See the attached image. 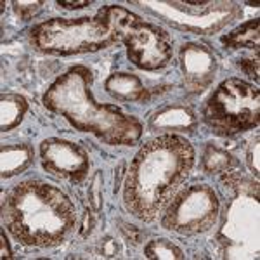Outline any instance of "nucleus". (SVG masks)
Here are the masks:
<instances>
[{
  "label": "nucleus",
  "mask_w": 260,
  "mask_h": 260,
  "mask_svg": "<svg viewBox=\"0 0 260 260\" xmlns=\"http://www.w3.org/2000/svg\"><path fill=\"white\" fill-rule=\"evenodd\" d=\"M92 73L82 64L57 77L44 94L45 108L70 121L80 132H90L111 146H130L142 136L141 121L113 104L98 103L92 95Z\"/></svg>",
  "instance_id": "obj_3"
},
{
  "label": "nucleus",
  "mask_w": 260,
  "mask_h": 260,
  "mask_svg": "<svg viewBox=\"0 0 260 260\" xmlns=\"http://www.w3.org/2000/svg\"><path fill=\"white\" fill-rule=\"evenodd\" d=\"M141 18L121 6H104L92 18H54L31 30V44L40 52L71 56L98 52L123 39V33Z\"/></svg>",
  "instance_id": "obj_4"
},
{
  "label": "nucleus",
  "mask_w": 260,
  "mask_h": 260,
  "mask_svg": "<svg viewBox=\"0 0 260 260\" xmlns=\"http://www.w3.org/2000/svg\"><path fill=\"white\" fill-rule=\"evenodd\" d=\"M94 215H92V212L89 208H85V212H83V217H82V225H80V236L82 238H89V234L92 233V229H94Z\"/></svg>",
  "instance_id": "obj_22"
},
{
  "label": "nucleus",
  "mask_w": 260,
  "mask_h": 260,
  "mask_svg": "<svg viewBox=\"0 0 260 260\" xmlns=\"http://www.w3.org/2000/svg\"><path fill=\"white\" fill-rule=\"evenodd\" d=\"M238 66H240L250 78H253L255 82L258 80V57H255V59L241 57V59H238Z\"/></svg>",
  "instance_id": "obj_21"
},
{
  "label": "nucleus",
  "mask_w": 260,
  "mask_h": 260,
  "mask_svg": "<svg viewBox=\"0 0 260 260\" xmlns=\"http://www.w3.org/2000/svg\"><path fill=\"white\" fill-rule=\"evenodd\" d=\"M99 253H101V257H104V258H115V257H120V253H121V245H120V241H116L115 238H111V236H106L103 241H101Z\"/></svg>",
  "instance_id": "obj_19"
},
{
  "label": "nucleus",
  "mask_w": 260,
  "mask_h": 260,
  "mask_svg": "<svg viewBox=\"0 0 260 260\" xmlns=\"http://www.w3.org/2000/svg\"><path fill=\"white\" fill-rule=\"evenodd\" d=\"M121 225V233H123L125 240L132 243L134 246L141 245L142 243V238H144V233L137 228V225H132V224H127V222H120Z\"/></svg>",
  "instance_id": "obj_20"
},
{
  "label": "nucleus",
  "mask_w": 260,
  "mask_h": 260,
  "mask_svg": "<svg viewBox=\"0 0 260 260\" xmlns=\"http://www.w3.org/2000/svg\"><path fill=\"white\" fill-rule=\"evenodd\" d=\"M153 130H167V132H186L192 134L196 130L198 120L196 115L186 106H167L156 111L149 120Z\"/></svg>",
  "instance_id": "obj_10"
},
{
  "label": "nucleus",
  "mask_w": 260,
  "mask_h": 260,
  "mask_svg": "<svg viewBox=\"0 0 260 260\" xmlns=\"http://www.w3.org/2000/svg\"><path fill=\"white\" fill-rule=\"evenodd\" d=\"M0 158H2V167H0L2 177L9 179L12 175L24 172L31 165L35 151L30 144H7L2 146Z\"/></svg>",
  "instance_id": "obj_12"
},
{
  "label": "nucleus",
  "mask_w": 260,
  "mask_h": 260,
  "mask_svg": "<svg viewBox=\"0 0 260 260\" xmlns=\"http://www.w3.org/2000/svg\"><path fill=\"white\" fill-rule=\"evenodd\" d=\"M42 167L50 175L77 184L85 179L90 160L85 149L59 137H49L40 144Z\"/></svg>",
  "instance_id": "obj_8"
},
{
  "label": "nucleus",
  "mask_w": 260,
  "mask_h": 260,
  "mask_svg": "<svg viewBox=\"0 0 260 260\" xmlns=\"http://www.w3.org/2000/svg\"><path fill=\"white\" fill-rule=\"evenodd\" d=\"M0 253H2V258H11L12 257V251H11V246H9V240L6 238V233L2 231L0 234Z\"/></svg>",
  "instance_id": "obj_25"
},
{
  "label": "nucleus",
  "mask_w": 260,
  "mask_h": 260,
  "mask_svg": "<svg viewBox=\"0 0 260 260\" xmlns=\"http://www.w3.org/2000/svg\"><path fill=\"white\" fill-rule=\"evenodd\" d=\"M28 111V103L24 98L18 94H4L0 98V128L2 132H9V130L16 128L23 121L24 115Z\"/></svg>",
  "instance_id": "obj_13"
},
{
  "label": "nucleus",
  "mask_w": 260,
  "mask_h": 260,
  "mask_svg": "<svg viewBox=\"0 0 260 260\" xmlns=\"http://www.w3.org/2000/svg\"><path fill=\"white\" fill-rule=\"evenodd\" d=\"M89 201L95 212H101L103 208V174L95 172L92 182L89 186Z\"/></svg>",
  "instance_id": "obj_17"
},
{
  "label": "nucleus",
  "mask_w": 260,
  "mask_h": 260,
  "mask_svg": "<svg viewBox=\"0 0 260 260\" xmlns=\"http://www.w3.org/2000/svg\"><path fill=\"white\" fill-rule=\"evenodd\" d=\"M4 228L16 241L52 248L73 233L77 208L70 196L44 180H23L2 201Z\"/></svg>",
  "instance_id": "obj_2"
},
{
  "label": "nucleus",
  "mask_w": 260,
  "mask_h": 260,
  "mask_svg": "<svg viewBox=\"0 0 260 260\" xmlns=\"http://www.w3.org/2000/svg\"><path fill=\"white\" fill-rule=\"evenodd\" d=\"M217 192L207 184H192L172 196L161 215V225L172 233L194 236L210 231L219 219Z\"/></svg>",
  "instance_id": "obj_6"
},
{
  "label": "nucleus",
  "mask_w": 260,
  "mask_h": 260,
  "mask_svg": "<svg viewBox=\"0 0 260 260\" xmlns=\"http://www.w3.org/2000/svg\"><path fill=\"white\" fill-rule=\"evenodd\" d=\"M121 42L127 47V56L137 68L156 71L170 64L174 50L172 37L163 28L142 19L123 33Z\"/></svg>",
  "instance_id": "obj_7"
},
{
  "label": "nucleus",
  "mask_w": 260,
  "mask_h": 260,
  "mask_svg": "<svg viewBox=\"0 0 260 260\" xmlns=\"http://www.w3.org/2000/svg\"><path fill=\"white\" fill-rule=\"evenodd\" d=\"M146 258H158V260H172V258H184V251L174 245L170 240L156 238L151 240L144 248Z\"/></svg>",
  "instance_id": "obj_16"
},
{
  "label": "nucleus",
  "mask_w": 260,
  "mask_h": 260,
  "mask_svg": "<svg viewBox=\"0 0 260 260\" xmlns=\"http://www.w3.org/2000/svg\"><path fill=\"white\" fill-rule=\"evenodd\" d=\"M125 170H127V163L120 161L118 167H116V170H115V192L120 191L121 182H123V177H125V174H127Z\"/></svg>",
  "instance_id": "obj_24"
},
{
  "label": "nucleus",
  "mask_w": 260,
  "mask_h": 260,
  "mask_svg": "<svg viewBox=\"0 0 260 260\" xmlns=\"http://www.w3.org/2000/svg\"><path fill=\"white\" fill-rule=\"evenodd\" d=\"M57 6L66 11H77V9H83V7H89L90 2H87V0H82V2H61L59 0Z\"/></svg>",
  "instance_id": "obj_26"
},
{
  "label": "nucleus",
  "mask_w": 260,
  "mask_h": 260,
  "mask_svg": "<svg viewBox=\"0 0 260 260\" xmlns=\"http://www.w3.org/2000/svg\"><path fill=\"white\" fill-rule=\"evenodd\" d=\"M104 89L113 99L123 101V103H141L148 99V89L142 85V82L132 73H113L108 77Z\"/></svg>",
  "instance_id": "obj_11"
},
{
  "label": "nucleus",
  "mask_w": 260,
  "mask_h": 260,
  "mask_svg": "<svg viewBox=\"0 0 260 260\" xmlns=\"http://www.w3.org/2000/svg\"><path fill=\"white\" fill-rule=\"evenodd\" d=\"M179 56L186 89L191 94H201L207 90L217 73V57L212 50L201 44L189 42L182 45Z\"/></svg>",
  "instance_id": "obj_9"
},
{
  "label": "nucleus",
  "mask_w": 260,
  "mask_h": 260,
  "mask_svg": "<svg viewBox=\"0 0 260 260\" xmlns=\"http://www.w3.org/2000/svg\"><path fill=\"white\" fill-rule=\"evenodd\" d=\"M258 137L255 139V142L251 144V148L248 151V154H246V158H248V165L251 172H253L255 175H258Z\"/></svg>",
  "instance_id": "obj_23"
},
{
  "label": "nucleus",
  "mask_w": 260,
  "mask_h": 260,
  "mask_svg": "<svg viewBox=\"0 0 260 260\" xmlns=\"http://www.w3.org/2000/svg\"><path fill=\"white\" fill-rule=\"evenodd\" d=\"M194 148L179 134H163L141 146L125 177L123 203L130 215L153 222L189 177Z\"/></svg>",
  "instance_id": "obj_1"
},
{
  "label": "nucleus",
  "mask_w": 260,
  "mask_h": 260,
  "mask_svg": "<svg viewBox=\"0 0 260 260\" xmlns=\"http://www.w3.org/2000/svg\"><path fill=\"white\" fill-rule=\"evenodd\" d=\"M234 165V158L231 156L228 151L217 148L213 144H208L201 156V169L207 174H224L229 172L231 167Z\"/></svg>",
  "instance_id": "obj_15"
},
{
  "label": "nucleus",
  "mask_w": 260,
  "mask_h": 260,
  "mask_svg": "<svg viewBox=\"0 0 260 260\" xmlns=\"http://www.w3.org/2000/svg\"><path fill=\"white\" fill-rule=\"evenodd\" d=\"M228 47L231 49H255L258 50L260 45V33H258V19H251L243 23L241 26L234 28L233 31L222 37Z\"/></svg>",
  "instance_id": "obj_14"
},
{
  "label": "nucleus",
  "mask_w": 260,
  "mask_h": 260,
  "mask_svg": "<svg viewBox=\"0 0 260 260\" xmlns=\"http://www.w3.org/2000/svg\"><path fill=\"white\" fill-rule=\"evenodd\" d=\"M260 94L240 78L222 82L203 106V121L219 136H236L258 125Z\"/></svg>",
  "instance_id": "obj_5"
},
{
  "label": "nucleus",
  "mask_w": 260,
  "mask_h": 260,
  "mask_svg": "<svg viewBox=\"0 0 260 260\" xmlns=\"http://www.w3.org/2000/svg\"><path fill=\"white\" fill-rule=\"evenodd\" d=\"M12 6H14L16 14H18L21 19L28 21L39 14L44 2H14Z\"/></svg>",
  "instance_id": "obj_18"
}]
</instances>
